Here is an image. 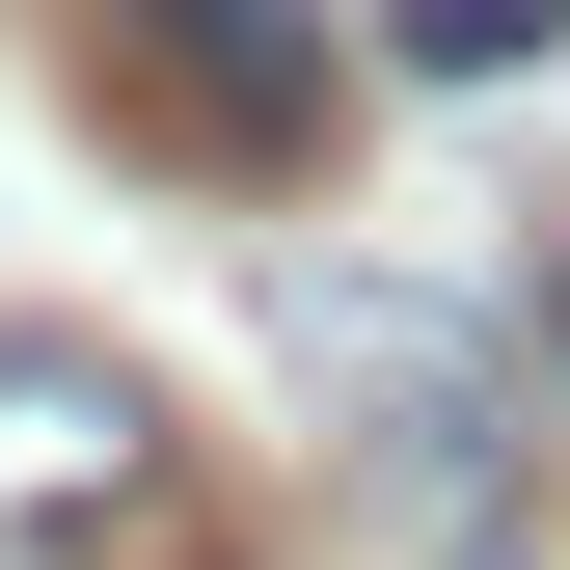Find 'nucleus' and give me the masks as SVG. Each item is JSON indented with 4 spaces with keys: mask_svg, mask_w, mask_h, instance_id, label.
I'll list each match as a JSON object with an SVG mask.
<instances>
[{
    "mask_svg": "<svg viewBox=\"0 0 570 570\" xmlns=\"http://www.w3.org/2000/svg\"><path fill=\"white\" fill-rule=\"evenodd\" d=\"M272 353L326 381L353 489H381L435 570H517V381H489V326H435L407 272H272Z\"/></svg>",
    "mask_w": 570,
    "mask_h": 570,
    "instance_id": "1",
    "label": "nucleus"
},
{
    "mask_svg": "<svg viewBox=\"0 0 570 570\" xmlns=\"http://www.w3.org/2000/svg\"><path fill=\"white\" fill-rule=\"evenodd\" d=\"M82 82H109V136H164V164L299 190L326 164V0H109Z\"/></svg>",
    "mask_w": 570,
    "mask_h": 570,
    "instance_id": "2",
    "label": "nucleus"
},
{
    "mask_svg": "<svg viewBox=\"0 0 570 570\" xmlns=\"http://www.w3.org/2000/svg\"><path fill=\"white\" fill-rule=\"evenodd\" d=\"M190 517V462H164V381L82 326H0V543H55V570H109V543H164Z\"/></svg>",
    "mask_w": 570,
    "mask_h": 570,
    "instance_id": "3",
    "label": "nucleus"
},
{
    "mask_svg": "<svg viewBox=\"0 0 570 570\" xmlns=\"http://www.w3.org/2000/svg\"><path fill=\"white\" fill-rule=\"evenodd\" d=\"M570 0H407V82H543Z\"/></svg>",
    "mask_w": 570,
    "mask_h": 570,
    "instance_id": "4",
    "label": "nucleus"
},
{
    "mask_svg": "<svg viewBox=\"0 0 570 570\" xmlns=\"http://www.w3.org/2000/svg\"><path fill=\"white\" fill-rule=\"evenodd\" d=\"M543 353H570V245H543Z\"/></svg>",
    "mask_w": 570,
    "mask_h": 570,
    "instance_id": "5",
    "label": "nucleus"
}]
</instances>
